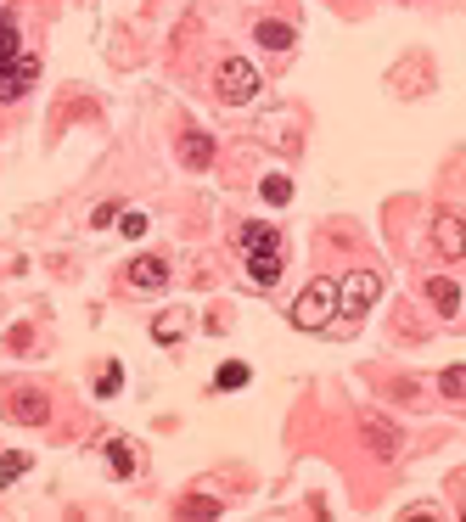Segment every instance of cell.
<instances>
[{
	"label": "cell",
	"instance_id": "cell-1",
	"mask_svg": "<svg viewBox=\"0 0 466 522\" xmlns=\"http://www.w3.org/2000/svg\"><path fill=\"white\" fill-rule=\"evenodd\" d=\"M331 315H338V281H309L292 304V326L298 332H326Z\"/></svg>",
	"mask_w": 466,
	"mask_h": 522
},
{
	"label": "cell",
	"instance_id": "cell-2",
	"mask_svg": "<svg viewBox=\"0 0 466 522\" xmlns=\"http://www.w3.org/2000/svg\"><path fill=\"white\" fill-rule=\"evenodd\" d=\"M214 90H219V102L242 107V102H253V95H258V68H253L248 56H225L219 74H214Z\"/></svg>",
	"mask_w": 466,
	"mask_h": 522
},
{
	"label": "cell",
	"instance_id": "cell-3",
	"mask_svg": "<svg viewBox=\"0 0 466 522\" xmlns=\"http://www.w3.org/2000/svg\"><path fill=\"white\" fill-rule=\"evenodd\" d=\"M0 405H6V421H17V427H40L46 410H51L35 382H6L0 387Z\"/></svg>",
	"mask_w": 466,
	"mask_h": 522
},
{
	"label": "cell",
	"instance_id": "cell-4",
	"mask_svg": "<svg viewBox=\"0 0 466 522\" xmlns=\"http://www.w3.org/2000/svg\"><path fill=\"white\" fill-rule=\"evenodd\" d=\"M377 298H382V276L377 270H349L338 281V315H365Z\"/></svg>",
	"mask_w": 466,
	"mask_h": 522
},
{
	"label": "cell",
	"instance_id": "cell-5",
	"mask_svg": "<svg viewBox=\"0 0 466 522\" xmlns=\"http://www.w3.org/2000/svg\"><path fill=\"white\" fill-rule=\"evenodd\" d=\"M40 79V56L35 51H17L6 68H0V102H17V95H28Z\"/></svg>",
	"mask_w": 466,
	"mask_h": 522
},
{
	"label": "cell",
	"instance_id": "cell-6",
	"mask_svg": "<svg viewBox=\"0 0 466 522\" xmlns=\"http://www.w3.org/2000/svg\"><path fill=\"white\" fill-rule=\"evenodd\" d=\"M360 433H365V444H371L377 461H393V455L405 449V433H399L388 416H377V410H365V416H360Z\"/></svg>",
	"mask_w": 466,
	"mask_h": 522
},
{
	"label": "cell",
	"instance_id": "cell-7",
	"mask_svg": "<svg viewBox=\"0 0 466 522\" xmlns=\"http://www.w3.org/2000/svg\"><path fill=\"white\" fill-rule=\"evenodd\" d=\"M432 247L444 258H466V219L461 214H439L432 219Z\"/></svg>",
	"mask_w": 466,
	"mask_h": 522
},
{
	"label": "cell",
	"instance_id": "cell-8",
	"mask_svg": "<svg viewBox=\"0 0 466 522\" xmlns=\"http://www.w3.org/2000/svg\"><path fill=\"white\" fill-rule=\"evenodd\" d=\"M163 286H169V258L147 253V258L129 265V292H163Z\"/></svg>",
	"mask_w": 466,
	"mask_h": 522
},
{
	"label": "cell",
	"instance_id": "cell-9",
	"mask_svg": "<svg viewBox=\"0 0 466 522\" xmlns=\"http://www.w3.org/2000/svg\"><path fill=\"white\" fill-rule=\"evenodd\" d=\"M180 163H186V169H208V163H214V136H208V129L180 136Z\"/></svg>",
	"mask_w": 466,
	"mask_h": 522
},
{
	"label": "cell",
	"instance_id": "cell-10",
	"mask_svg": "<svg viewBox=\"0 0 466 522\" xmlns=\"http://www.w3.org/2000/svg\"><path fill=\"white\" fill-rule=\"evenodd\" d=\"M427 304L439 309V315H461V286H455L450 276H432V281H427Z\"/></svg>",
	"mask_w": 466,
	"mask_h": 522
},
{
	"label": "cell",
	"instance_id": "cell-11",
	"mask_svg": "<svg viewBox=\"0 0 466 522\" xmlns=\"http://www.w3.org/2000/svg\"><path fill=\"white\" fill-rule=\"evenodd\" d=\"M248 281L253 286H276L281 281V253H248Z\"/></svg>",
	"mask_w": 466,
	"mask_h": 522
},
{
	"label": "cell",
	"instance_id": "cell-12",
	"mask_svg": "<svg viewBox=\"0 0 466 522\" xmlns=\"http://www.w3.org/2000/svg\"><path fill=\"white\" fill-rule=\"evenodd\" d=\"M253 40H258L264 51H292L298 35H292V23H270V17H264V23L253 28Z\"/></svg>",
	"mask_w": 466,
	"mask_h": 522
},
{
	"label": "cell",
	"instance_id": "cell-13",
	"mask_svg": "<svg viewBox=\"0 0 466 522\" xmlns=\"http://www.w3.org/2000/svg\"><path fill=\"white\" fill-rule=\"evenodd\" d=\"M242 247L248 253H281V231L276 225H242Z\"/></svg>",
	"mask_w": 466,
	"mask_h": 522
},
{
	"label": "cell",
	"instance_id": "cell-14",
	"mask_svg": "<svg viewBox=\"0 0 466 522\" xmlns=\"http://www.w3.org/2000/svg\"><path fill=\"white\" fill-rule=\"evenodd\" d=\"M258 197L270 203V208H287V203H292V180H287V175H264V180H258Z\"/></svg>",
	"mask_w": 466,
	"mask_h": 522
},
{
	"label": "cell",
	"instance_id": "cell-15",
	"mask_svg": "<svg viewBox=\"0 0 466 522\" xmlns=\"http://www.w3.org/2000/svg\"><path fill=\"white\" fill-rule=\"evenodd\" d=\"M107 467H113L118 477L136 472V449H129V438H107Z\"/></svg>",
	"mask_w": 466,
	"mask_h": 522
},
{
	"label": "cell",
	"instance_id": "cell-16",
	"mask_svg": "<svg viewBox=\"0 0 466 522\" xmlns=\"http://www.w3.org/2000/svg\"><path fill=\"white\" fill-rule=\"evenodd\" d=\"M17 51H23V40H17V17H12V12H0V68H6Z\"/></svg>",
	"mask_w": 466,
	"mask_h": 522
},
{
	"label": "cell",
	"instance_id": "cell-17",
	"mask_svg": "<svg viewBox=\"0 0 466 522\" xmlns=\"http://www.w3.org/2000/svg\"><path fill=\"white\" fill-rule=\"evenodd\" d=\"M28 472V455L23 449H12V455H0V488H12L17 477Z\"/></svg>",
	"mask_w": 466,
	"mask_h": 522
},
{
	"label": "cell",
	"instance_id": "cell-18",
	"mask_svg": "<svg viewBox=\"0 0 466 522\" xmlns=\"http://www.w3.org/2000/svg\"><path fill=\"white\" fill-rule=\"evenodd\" d=\"M439 394H444V399H466V366L439 371Z\"/></svg>",
	"mask_w": 466,
	"mask_h": 522
},
{
	"label": "cell",
	"instance_id": "cell-19",
	"mask_svg": "<svg viewBox=\"0 0 466 522\" xmlns=\"http://www.w3.org/2000/svg\"><path fill=\"white\" fill-rule=\"evenodd\" d=\"M214 387H219V394H225V387H248V366H219Z\"/></svg>",
	"mask_w": 466,
	"mask_h": 522
},
{
	"label": "cell",
	"instance_id": "cell-20",
	"mask_svg": "<svg viewBox=\"0 0 466 522\" xmlns=\"http://www.w3.org/2000/svg\"><path fill=\"white\" fill-rule=\"evenodd\" d=\"M180 517H219V500H208V495H191V500H180Z\"/></svg>",
	"mask_w": 466,
	"mask_h": 522
},
{
	"label": "cell",
	"instance_id": "cell-21",
	"mask_svg": "<svg viewBox=\"0 0 466 522\" xmlns=\"http://www.w3.org/2000/svg\"><path fill=\"white\" fill-rule=\"evenodd\" d=\"M118 387H124V366H107V371H102V382H96V399H113Z\"/></svg>",
	"mask_w": 466,
	"mask_h": 522
},
{
	"label": "cell",
	"instance_id": "cell-22",
	"mask_svg": "<svg viewBox=\"0 0 466 522\" xmlns=\"http://www.w3.org/2000/svg\"><path fill=\"white\" fill-rule=\"evenodd\" d=\"M118 231H124L129 242H136V236L147 231V214H141V208H124V214H118Z\"/></svg>",
	"mask_w": 466,
	"mask_h": 522
},
{
	"label": "cell",
	"instance_id": "cell-23",
	"mask_svg": "<svg viewBox=\"0 0 466 522\" xmlns=\"http://www.w3.org/2000/svg\"><path fill=\"white\" fill-rule=\"evenodd\" d=\"M152 337H157V343H175V337H180V315H163V320L152 326Z\"/></svg>",
	"mask_w": 466,
	"mask_h": 522
},
{
	"label": "cell",
	"instance_id": "cell-24",
	"mask_svg": "<svg viewBox=\"0 0 466 522\" xmlns=\"http://www.w3.org/2000/svg\"><path fill=\"white\" fill-rule=\"evenodd\" d=\"M118 214H124V208H118V203H102V208H96V214H90V225H113V219H118Z\"/></svg>",
	"mask_w": 466,
	"mask_h": 522
},
{
	"label": "cell",
	"instance_id": "cell-25",
	"mask_svg": "<svg viewBox=\"0 0 466 522\" xmlns=\"http://www.w3.org/2000/svg\"><path fill=\"white\" fill-rule=\"evenodd\" d=\"M461 517H466V511H461Z\"/></svg>",
	"mask_w": 466,
	"mask_h": 522
}]
</instances>
